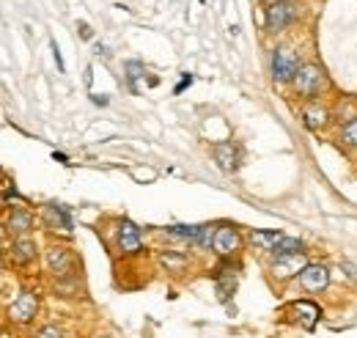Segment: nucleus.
<instances>
[{"instance_id":"nucleus-1","label":"nucleus","mask_w":357,"mask_h":338,"mask_svg":"<svg viewBox=\"0 0 357 338\" xmlns=\"http://www.w3.org/2000/svg\"><path fill=\"white\" fill-rule=\"evenodd\" d=\"M291 85H294L297 96H303V99L313 102V99L327 88V75H324V69H321L319 64H303Z\"/></svg>"},{"instance_id":"nucleus-2","label":"nucleus","mask_w":357,"mask_h":338,"mask_svg":"<svg viewBox=\"0 0 357 338\" xmlns=\"http://www.w3.org/2000/svg\"><path fill=\"white\" fill-rule=\"evenodd\" d=\"M300 58L291 47H278L272 52V78L275 83H294L297 72H300Z\"/></svg>"},{"instance_id":"nucleus-3","label":"nucleus","mask_w":357,"mask_h":338,"mask_svg":"<svg viewBox=\"0 0 357 338\" xmlns=\"http://www.w3.org/2000/svg\"><path fill=\"white\" fill-rule=\"evenodd\" d=\"M297 17H300V6L294 0H280V3H275V6L267 8V31L278 34V31L289 28Z\"/></svg>"},{"instance_id":"nucleus-4","label":"nucleus","mask_w":357,"mask_h":338,"mask_svg":"<svg viewBox=\"0 0 357 338\" xmlns=\"http://www.w3.org/2000/svg\"><path fill=\"white\" fill-rule=\"evenodd\" d=\"M39 314V297L33 292H22L11 305H8V319L14 325H31Z\"/></svg>"},{"instance_id":"nucleus-5","label":"nucleus","mask_w":357,"mask_h":338,"mask_svg":"<svg viewBox=\"0 0 357 338\" xmlns=\"http://www.w3.org/2000/svg\"><path fill=\"white\" fill-rule=\"evenodd\" d=\"M242 248V237L234 226H218L215 228V242H212V251L220 256V258H228Z\"/></svg>"},{"instance_id":"nucleus-6","label":"nucleus","mask_w":357,"mask_h":338,"mask_svg":"<svg viewBox=\"0 0 357 338\" xmlns=\"http://www.w3.org/2000/svg\"><path fill=\"white\" fill-rule=\"evenodd\" d=\"M297 281H300V286H303L305 292L319 295V292H324L327 284H330V270L321 267V264H308V267L297 275Z\"/></svg>"},{"instance_id":"nucleus-7","label":"nucleus","mask_w":357,"mask_h":338,"mask_svg":"<svg viewBox=\"0 0 357 338\" xmlns=\"http://www.w3.org/2000/svg\"><path fill=\"white\" fill-rule=\"evenodd\" d=\"M308 267V261H305V256H286V258H275L272 261V278H278V281H289V278H294V275H300L303 270Z\"/></svg>"},{"instance_id":"nucleus-8","label":"nucleus","mask_w":357,"mask_h":338,"mask_svg":"<svg viewBox=\"0 0 357 338\" xmlns=\"http://www.w3.org/2000/svg\"><path fill=\"white\" fill-rule=\"evenodd\" d=\"M116 245L124 256H135L140 251V228L135 226L132 220H124L119 226V234H116Z\"/></svg>"},{"instance_id":"nucleus-9","label":"nucleus","mask_w":357,"mask_h":338,"mask_svg":"<svg viewBox=\"0 0 357 338\" xmlns=\"http://www.w3.org/2000/svg\"><path fill=\"white\" fill-rule=\"evenodd\" d=\"M212 157H215V163H218L225 173H231V170L239 168V146L231 143V140L215 143V146H212Z\"/></svg>"},{"instance_id":"nucleus-10","label":"nucleus","mask_w":357,"mask_h":338,"mask_svg":"<svg viewBox=\"0 0 357 338\" xmlns=\"http://www.w3.org/2000/svg\"><path fill=\"white\" fill-rule=\"evenodd\" d=\"M303 124L308 129H313V132H319V129H324L327 124H330V110L321 105V102H308L305 108H303Z\"/></svg>"},{"instance_id":"nucleus-11","label":"nucleus","mask_w":357,"mask_h":338,"mask_svg":"<svg viewBox=\"0 0 357 338\" xmlns=\"http://www.w3.org/2000/svg\"><path fill=\"white\" fill-rule=\"evenodd\" d=\"M11 258H14V264H20V267L31 264V261L36 258V245H33V240H31V237H17L14 245H11Z\"/></svg>"},{"instance_id":"nucleus-12","label":"nucleus","mask_w":357,"mask_h":338,"mask_svg":"<svg viewBox=\"0 0 357 338\" xmlns=\"http://www.w3.org/2000/svg\"><path fill=\"white\" fill-rule=\"evenodd\" d=\"M8 231L14 234V237H28L31 234V228H33V214L25 210H14L8 214Z\"/></svg>"},{"instance_id":"nucleus-13","label":"nucleus","mask_w":357,"mask_h":338,"mask_svg":"<svg viewBox=\"0 0 357 338\" xmlns=\"http://www.w3.org/2000/svg\"><path fill=\"white\" fill-rule=\"evenodd\" d=\"M47 264H50V270H52L55 275H66V272L72 270V256H69L66 248H50Z\"/></svg>"},{"instance_id":"nucleus-14","label":"nucleus","mask_w":357,"mask_h":338,"mask_svg":"<svg viewBox=\"0 0 357 338\" xmlns=\"http://www.w3.org/2000/svg\"><path fill=\"white\" fill-rule=\"evenodd\" d=\"M283 237H286V234H280V231H250V242H253L259 251H267V254H272V251L280 245Z\"/></svg>"},{"instance_id":"nucleus-15","label":"nucleus","mask_w":357,"mask_h":338,"mask_svg":"<svg viewBox=\"0 0 357 338\" xmlns=\"http://www.w3.org/2000/svg\"><path fill=\"white\" fill-rule=\"evenodd\" d=\"M201 231H204V226H171V228H165V237H171V240H184V242H190V245H198Z\"/></svg>"},{"instance_id":"nucleus-16","label":"nucleus","mask_w":357,"mask_h":338,"mask_svg":"<svg viewBox=\"0 0 357 338\" xmlns=\"http://www.w3.org/2000/svg\"><path fill=\"white\" fill-rule=\"evenodd\" d=\"M300 254H305V245H303L297 237H283L280 245L272 251L275 258H286V256H300Z\"/></svg>"},{"instance_id":"nucleus-17","label":"nucleus","mask_w":357,"mask_h":338,"mask_svg":"<svg viewBox=\"0 0 357 338\" xmlns=\"http://www.w3.org/2000/svg\"><path fill=\"white\" fill-rule=\"evenodd\" d=\"M160 264L168 270V272H184L187 270V264H190V258L184 254H174V251H168V254L160 256Z\"/></svg>"},{"instance_id":"nucleus-18","label":"nucleus","mask_w":357,"mask_h":338,"mask_svg":"<svg viewBox=\"0 0 357 338\" xmlns=\"http://www.w3.org/2000/svg\"><path fill=\"white\" fill-rule=\"evenodd\" d=\"M234 289H236V275H234L231 270H223V272L218 275V295L225 300Z\"/></svg>"},{"instance_id":"nucleus-19","label":"nucleus","mask_w":357,"mask_h":338,"mask_svg":"<svg viewBox=\"0 0 357 338\" xmlns=\"http://www.w3.org/2000/svg\"><path fill=\"white\" fill-rule=\"evenodd\" d=\"M47 220H50V226H63L66 231L72 228V220H69V214H66V210H61V207H47Z\"/></svg>"},{"instance_id":"nucleus-20","label":"nucleus","mask_w":357,"mask_h":338,"mask_svg":"<svg viewBox=\"0 0 357 338\" xmlns=\"http://www.w3.org/2000/svg\"><path fill=\"white\" fill-rule=\"evenodd\" d=\"M341 143L349 146V149H357V116L341 127Z\"/></svg>"},{"instance_id":"nucleus-21","label":"nucleus","mask_w":357,"mask_h":338,"mask_svg":"<svg viewBox=\"0 0 357 338\" xmlns=\"http://www.w3.org/2000/svg\"><path fill=\"white\" fill-rule=\"evenodd\" d=\"M36 338H63V333H61L58 325H45V328L36 333Z\"/></svg>"},{"instance_id":"nucleus-22","label":"nucleus","mask_w":357,"mask_h":338,"mask_svg":"<svg viewBox=\"0 0 357 338\" xmlns=\"http://www.w3.org/2000/svg\"><path fill=\"white\" fill-rule=\"evenodd\" d=\"M77 28H80V34H83V36H86V39H89V36H91V28H89V25H86V22H80V25H77Z\"/></svg>"},{"instance_id":"nucleus-23","label":"nucleus","mask_w":357,"mask_h":338,"mask_svg":"<svg viewBox=\"0 0 357 338\" xmlns=\"http://www.w3.org/2000/svg\"><path fill=\"white\" fill-rule=\"evenodd\" d=\"M264 3H267V6H275V3H280V0H264Z\"/></svg>"}]
</instances>
